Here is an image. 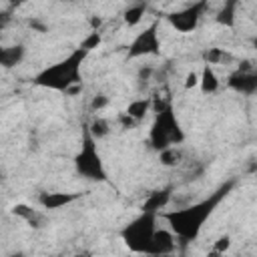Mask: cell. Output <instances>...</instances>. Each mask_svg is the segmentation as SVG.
<instances>
[{
  "label": "cell",
  "mask_w": 257,
  "mask_h": 257,
  "mask_svg": "<svg viewBox=\"0 0 257 257\" xmlns=\"http://www.w3.org/2000/svg\"><path fill=\"white\" fill-rule=\"evenodd\" d=\"M233 187H235V181H227L215 193H211L207 199H203L199 203H193L189 207H183V209H173V211L163 209L159 213V217H163L169 223L171 231L175 233V237L179 241L191 243L201 235L203 225L213 215V211L221 205V201L233 191Z\"/></svg>",
  "instance_id": "6da1fadb"
},
{
  "label": "cell",
  "mask_w": 257,
  "mask_h": 257,
  "mask_svg": "<svg viewBox=\"0 0 257 257\" xmlns=\"http://www.w3.org/2000/svg\"><path fill=\"white\" fill-rule=\"evenodd\" d=\"M88 56L86 50L82 48H74L66 58L42 68L36 76H34V84L48 88V90H58V92H66L70 86L80 84L82 82V72L80 66L84 62V58Z\"/></svg>",
  "instance_id": "7a4b0ae2"
},
{
  "label": "cell",
  "mask_w": 257,
  "mask_h": 257,
  "mask_svg": "<svg viewBox=\"0 0 257 257\" xmlns=\"http://www.w3.org/2000/svg\"><path fill=\"white\" fill-rule=\"evenodd\" d=\"M185 141V131L173 110V104L169 102L163 110L155 112V120L149 131V145L155 151H163L173 145H181Z\"/></svg>",
  "instance_id": "3957f363"
},
{
  "label": "cell",
  "mask_w": 257,
  "mask_h": 257,
  "mask_svg": "<svg viewBox=\"0 0 257 257\" xmlns=\"http://www.w3.org/2000/svg\"><path fill=\"white\" fill-rule=\"evenodd\" d=\"M74 169L86 181H96V183L106 181V169H104L100 151L96 147V139L90 135V131L86 128V124L82 126L80 149L74 155Z\"/></svg>",
  "instance_id": "277c9868"
},
{
  "label": "cell",
  "mask_w": 257,
  "mask_h": 257,
  "mask_svg": "<svg viewBox=\"0 0 257 257\" xmlns=\"http://www.w3.org/2000/svg\"><path fill=\"white\" fill-rule=\"evenodd\" d=\"M157 213H149V211H141L139 217H135L128 225H124V229L120 231V239L124 241V245L128 247V251L133 253H145L149 249L151 237L157 229Z\"/></svg>",
  "instance_id": "5b68a950"
},
{
  "label": "cell",
  "mask_w": 257,
  "mask_h": 257,
  "mask_svg": "<svg viewBox=\"0 0 257 257\" xmlns=\"http://www.w3.org/2000/svg\"><path fill=\"white\" fill-rule=\"evenodd\" d=\"M207 6H209V0H197L195 4H191L187 8H181L177 12H171L167 16V20H169V24L177 32H193L199 26V22H201Z\"/></svg>",
  "instance_id": "8992f818"
},
{
  "label": "cell",
  "mask_w": 257,
  "mask_h": 257,
  "mask_svg": "<svg viewBox=\"0 0 257 257\" xmlns=\"http://www.w3.org/2000/svg\"><path fill=\"white\" fill-rule=\"evenodd\" d=\"M159 52H161V38H159L157 22L141 30L128 44V58H143V56H153Z\"/></svg>",
  "instance_id": "52a82bcc"
},
{
  "label": "cell",
  "mask_w": 257,
  "mask_h": 257,
  "mask_svg": "<svg viewBox=\"0 0 257 257\" xmlns=\"http://www.w3.org/2000/svg\"><path fill=\"white\" fill-rule=\"evenodd\" d=\"M177 249V237L171 229H155L147 255H167Z\"/></svg>",
  "instance_id": "ba28073f"
},
{
  "label": "cell",
  "mask_w": 257,
  "mask_h": 257,
  "mask_svg": "<svg viewBox=\"0 0 257 257\" xmlns=\"http://www.w3.org/2000/svg\"><path fill=\"white\" fill-rule=\"evenodd\" d=\"M227 86L241 92V94H255L257 92V74L253 70H235L227 78Z\"/></svg>",
  "instance_id": "9c48e42d"
},
{
  "label": "cell",
  "mask_w": 257,
  "mask_h": 257,
  "mask_svg": "<svg viewBox=\"0 0 257 257\" xmlns=\"http://www.w3.org/2000/svg\"><path fill=\"white\" fill-rule=\"evenodd\" d=\"M82 195L80 193H62V191H44L38 195V203L42 209L46 211H56V209H62L74 201H78Z\"/></svg>",
  "instance_id": "30bf717a"
},
{
  "label": "cell",
  "mask_w": 257,
  "mask_h": 257,
  "mask_svg": "<svg viewBox=\"0 0 257 257\" xmlns=\"http://www.w3.org/2000/svg\"><path fill=\"white\" fill-rule=\"evenodd\" d=\"M171 197H173V191L167 187V189H157L153 193H149V197L145 199L141 211H149V213H161L163 209H167V205L171 203Z\"/></svg>",
  "instance_id": "8fae6325"
},
{
  "label": "cell",
  "mask_w": 257,
  "mask_h": 257,
  "mask_svg": "<svg viewBox=\"0 0 257 257\" xmlns=\"http://www.w3.org/2000/svg\"><path fill=\"white\" fill-rule=\"evenodd\" d=\"M26 54L24 44H10V46H0V66L2 68H14L16 64L22 62Z\"/></svg>",
  "instance_id": "7c38bea8"
},
{
  "label": "cell",
  "mask_w": 257,
  "mask_h": 257,
  "mask_svg": "<svg viewBox=\"0 0 257 257\" xmlns=\"http://www.w3.org/2000/svg\"><path fill=\"white\" fill-rule=\"evenodd\" d=\"M10 213L12 215H16V217H20L22 221H26L30 227H40L42 225V221H44V217H42V213H38L36 209H32L30 205H26V203H16L12 209H10Z\"/></svg>",
  "instance_id": "4fadbf2b"
},
{
  "label": "cell",
  "mask_w": 257,
  "mask_h": 257,
  "mask_svg": "<svg viewBox=\"0 0 257 257\" xmlns=\"http://www.w3.org/2000/svg\"><path fill=\"white\" fill-rule=\"evenodd\" d=\"M197 86H201V92L203 94H213V92L219 90L221 82H219V76H217V72L213 70L211 64H205L203 66V70L199 74V84Z\"/></svg>",
  "instance_id": "5bb4252c"
},
{
  "label": "cell",
  "mask_w": 257,
  "mask_h": 257,
  "mask_svg": "<svg viewBox=\"0 0 257 257\" xmlns=\"http://www.w3.org/2000/svg\"><path fill=\"white\" fill-rule=\"evenodd\" d=\"M237 2L239 0H225V4L221 6V10L215 16L217 24L227 26V28H233L235 26V20H237Z\"/></svg>",
  "instance_id": "9a60e30c"
},
{
  "label": "cell",
  "mask_w": 257,
  "mask_h": 257,
  "mask_svg": "<svg viewBox=\"0 0 257 257\" xmlns=\"http://www.w3.org/2000/svg\"><path fill=\"white\" fill-rule=\"evenodd\" d=\"M124 112L131 114L137 122L145 120V116L151 112V98H135V100H131Z\"/></svg>",
  "instance_id": "2e32d148"
},
{
  "label": "cell",
  "mask_w": 257,
  "mask_h": 257,
  "mask_svg": "<svg viewBox=\"0 0 257 257\" xmlns=\"http://www.w3.org/2000/svg\"><path fill=\"white\" fill-rule=\"evenodd\" d=\"M145 12H147V2H137V4L128 6V8L122 12V20H124L126 26H137V24L143 20Z\"/></svg>",
  "instance_id": "e0dca14e"
},
{
  "label": "cell",
  "mask_w": 257,
  "mask_h": 257,
  "mask_svg": "<svg viewBox=\"0 0 257 257\" xmlns=\"http://www.w3.org/2000/svg\"><path fill=\"white\" fill-rule=\"evenodd\" d=\"M86 128L90 131V135H92L96 141H100V139H104V137L108 135L110 124H108L106 118H102V116H94L90 122H86Z\"/></svg>",
  "instance_id": "ac0fdd59"
},
{
  "label": "cell",
  "mask_w": 257,
  "mask_h": 257,
  "mask_svg": "<svg viewBox=\"0 0 257 257\" xmlns=\"http://www.w3.org/2000/svg\"><path fill=\"white\" fill-rule=\"evenodd\" d=\"M181 159H183V153L173 145V147H167V149H163V151H159V161H161V165H165V167H175V165H179L181 163Z\"/></svg>",
  "instance_id": "d6986e66"
},
{
  "label": "cell",
  "mask_w": 257,
  "mask_h": 257,
  "mask_svg": "<svg viewBox=\"0 0 257 257\" xmlns=\"http://www.w3.org/2000/svg\"><path fill=\"white\" fill-rule=\"evenodd\" d=\"M227 58H229V54L223 48H207V50H203L205 64H219V62H223Z\"/></svg>",
  "instance_id": "ffe728a7"
},
{
  "label": "cell",
  "mask_w": 257,
  "mask_h": 257,
  "mask_svg": "<svg viewBox=\"0 0 257 257\" xmlns=\"http://www.w3.org/2000/svg\"><path fill=\"white\" fill-rule=\"evenodd\" d=\"M100 42H102V34H100V30H90V34L80 42L78 48H82V50H86V52H92L94 48L100 46Z\"/></svg>",
  "instance_id": "44dd1931"
},
{
  "label": "cell",
  "mask_w": 257,
  "mask_h": 257,
  "mask_svg": "<svg viewBox=\"0 0 257 257\" xmlns=\"http://www.w3.org/2000/svg\"><path fill=\"white\" fill-rule=\"evenodd\" d=\"M229 247H231V237H229V235H221V237L215 241V245H213V253H215V255H223Z\"/></svg>",
  "instance_id": "7402d4cb"
},
{
  "label": "cell",
  "mask_w": 257,
  "mask_h": 257,
  "mask_svg": "<svg viewBox=\"0 0 257 257\" xmlns=\"http://www.w3.org/2000/svg\"><path fill=\"white\" fill-rule=\"evenodd\" d=\"M106 104H108V96H106V94H96V96L90 100V108H92L94 112L102 110Z\"/></svg>",
  "instance_id": "603a6c76"
},
{
  "label": "cell",
  "mask_w": 257,
  "mask_h": 257,
  "mask_svg": "<svg viewBox=\"0 0 257 257\" xmlns=\"http://www.w3.org/2000/svg\"><path fill=\"white\" fill-rule=\"evenodd\" d=\"M116 118H118V124H120L122 128H128V131H131V128H135V126L139 124V122H137L131 114H126V112H118V116H116Z\"/></svg>",
  "instance_id": "cb8c5ba5"
},
{
  "label": "cell",
  "mask_w": 257,
  "mask_h": 257,
  "mask_svg": "<svg viewBox=\"0 0 257 257\" xmlns=\"http://www.w3.org/2000/svg\"><path fill=\"white\" fill-rule=\"evenodd\" d=\"M199 84V72H195V70H189L187 72V76H185V82H183V86L189 90V88H195Z\"/></svg>",
  "instance_id": "d4e9b609"
},
{
  "label": "cell",
  "mask_w": 257,
  "mask_h": 257,
  "mask_svg": "<svg viewBox=\"0 0 257 257\" xmlns=\"http://www.w3.org/2000/svg\"><path fill=\"white\" fill-rule=\"evenodd\" d=\"M153 74V66H143L139 68V80H149Z\"/></svg>",
  "instance_id": "484cf974"
},
{
  "label": "cell",
  "mask_w": 257,
  "mask_h": 257,
  "mask_svg": "<svg viewBox=\"0 0 257 257\" xmlns=\"http://www.w3.org/2000/svg\"><path fill=\"white\" fill-rule=\"evenodd\" d=\"M30 26L36 28L38 32H46V30H48V26H46V24H40L38 20H30Z\"/></svg>",
  "instance_id": "4316f807"
},
{
  "label": "cell",
  "mask_w": 257,
  "mask_h": 257,
  "mask_svg": "<svg viewBox=\"0 0 257 257\" xmlns=\"http://www.w3.org/2000/svg\"><path fill=\"white\" fill-rule=\"evenodd\" d=\"M90 26H92V30H98L100 28V18H90Z\"/></svg>",
  "instance_id": "83f0119b"
},
{
  "label": "cell",
  "mask_w": 257,
  "mask_h": 257,
  "mask_svg": "<svg viewBox=\"0 0 257 257\" xmlns=\"http://www.w3.org/2000/svg\"><path fill=\"white\" fill-rule=\"evenodd\" d=\"M8 2H10V6H14V8H18V6L26 4V0H8Z\"/></svg>",
  "instance_id": "f1b7e54d"
},
{
  "label": "cell",
  "mask_w": 257,
  "mask_h": 257,
  "mask_svg": "<svg viewBox=\"0 0 257 257\" xmlns=\"http://www.w3.org/2000/svg\"><path fill=\"white\" fill-rule=\"evenodd\" d=\"M133 2H135V4H137V2H147V0H133Z\"/></svg>",
  "instance_id": "f546056e"
},
{
  "label": "cell",
  "mask_w": 257,
  "mask_h": 257,
  "mask_svg": "<svg viewBox=\"0 0 257 257\" xmlns=\"http://www.w3.org/2000/svg\"><path fill=\"white\" fill-rule=\"evenodd\" d=\"M60 2H74V0H60Z\"/></svg>",
  "instance_id": "4dcf8cb0"
}]
</instances>
